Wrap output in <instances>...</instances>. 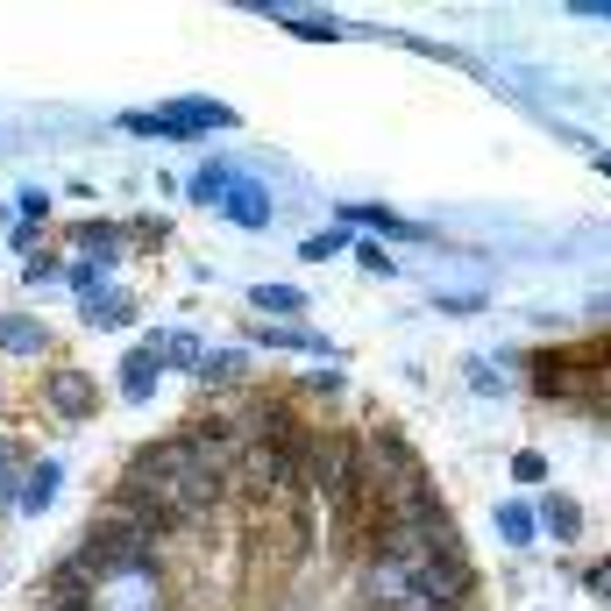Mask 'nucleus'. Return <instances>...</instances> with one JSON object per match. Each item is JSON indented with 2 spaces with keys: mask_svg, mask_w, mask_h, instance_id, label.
<instances>
[{
  "mask_svg": "<svg viewBox=\"0 0 611 611\" xmlns=\"http://www.w3.org/2000/svg\"><path fill=\"white\" fill-rule=\"evenodd\" d=\"M79 562L100 576V584H108V576H143V569L157 562V541L136 527V519H122V512H114V519H100V527L86 533Z\"/></svg>",
  "mask_w": 611,
  "mask_h": 611,
  "instance_id": "f257e3e1",
  "label": "nucleus"
},
{
  "mask_svg": "<svg viewBox=\"0 0 611 611\" xmlns=\"http://www.w3.org/2000/svg\"><path fill=\"white\" fill-rule=\"evenodd\" d=\"M128 128L136 136H200V128H235V114L214 108V100H178L163 114H128Z\"/></svg>",
  "mask_w": 611,
  "mask_h": 611,
  "instance_id": "f03ea898",
  "label": "nucleus"
},
{
  "mask_svg": "<svg viewBox=\"0 0 611 611\" xmlns=\"http://www.w3.org/2000/svg\"><path fill=\"white\" fill-rule=\"evenodd\" d=\"M43 406H50L57 420H86V412H93V377H86V370H50V377H43Z\"/></svg>",
  "mask_w": 611,
  "mask_h": 611,
  "instance_id": "7ed1b4c3",
  "label": "nucleus"
},
{
  "mask_svg": "<svg viewBox=\"0 0 611 611\" xmlns=\"http://www.w3.org/2000/svg\"><path fill=\"white\" fill-rule=\"evenodd\" d=\"M220 206H228V220H242V228H263V220H271V200H263L249 178H235V185L220 192Z\"/></svg>",
  "mask_w": 611,
  "mask_h": 611,
  "instance_id": "20e7f679",
  "label": "nucleus"
},
{
  "mask_svg": "<svg viewBox=\"0 0 611 611\" xmlns=\"http://www.w3.org/2000/svg\"><path fill=\"white\" fill-rule=\"evenodd\" d=\"M50 498H57V462H36V469L14 484V505H22V512H43Z\"/></svg>",
  "mask_w": 611,
  "mask_h": 611,
  "instance_id": "39448f33",
  "label": "nucleus"
},
{
  "mask_svg": "<svg viewBox=\"0 0 611 611\" xmlns=\"http://www.w3.org/2000/svg\"><path fill=\"white\" fill-rule=\"evenodd\" d=\"M157 355H163V341H150V349L128 355V370H122V392H128V398H150V384H157Z\"/></svg>",
  "mask_w": 611,
  "mask_h": 611,
  "instance_id": "423d86ee",
  "label": "nucleus"
},
{
  "mask_svg": "<svg viewBox=\"0 0 611 611\" xmlns=\"http://www.w3.org/2000/svg\"><path fill=\"white\" fill-rule=\"evenodd\" d=\"M0 349L8 355H43V327L36 320H0Z\"/></svg>",
  "mask_w": 611,
  "mask_h": 611,
  "instance_id": "0eeeda50",
  "label": "nucleus"
},
{
  "mask_svg": "<svg viewBox=\"0 0 611 611\" xmlns=\"http://www.w3.org/2000/svg\"><path fill=\"white\" fill-rule=\"evenodd\" d=\"M257 306H263V313H278V320H292V313H299L306 299H299L292 285H257Z\"/></svg>",
  "mask_w": 611,
  "mask_h": 611,
  "instance_id": "6e6552de",
  "label": "nucleus"
},
{
  "mask_svg": "<svg viewBox=\"0 0 611 611\" xmlns=\"http://www.w3.org/2000/svg\"><path fill=\"white\" fill-rule=\"evenodd\" d=\"M228 185H235V171H228V163H206V171L192 178V200H214V206H220V192H228Z\"/></svg>",
  "mask_w": 611,
  "mask_h": 611,
  "instance_id": "1a4fd4ad",
  "label": "nucleus"
},
{
  "mask_svg": "<svg viewBox=\"0 0 611 611\" xmlns=\"http://www.w3.org/2000/svg\"><path fill=\"white\" fill-rule=\"evenodd\" d=\"M86 320H100V327H128V299L100 292V299H86Z\"/></svg>",
  "mask_w": 611,
  "mask_h": 611,
  "instance_id": "9d476101",
  "label": "nucleus"
},
{
  "mask_svg": "<svg viewBox=\"0 0 611 611\" xmlns=\"http://www.w3.org/2000/svg\"><path fill=\"white\" fill-rule=\"evenodd\" d=\"M547 527H555V533H562V541H569V533H576V527H584V512H576V505H569V498H547Z\"/></svg>",
  "mask_w": 611,
  "mask_h": 611,
  "instance_id": "9b49d317",
  "label": "nucleus"
},
{
  "mask_svg": "<svg viewBox=\"0 0 611 611\" xmlns=\"http://www.w3.org/2000/svg\"><path fill=\"white\" fill-rule=\"evenodd\" d=\"M335 249H341V235H306V242H299V257H306V263H327Z\"/></svg>",
  "mask_w": 611,
  "mask_h": 611,
  "instance_id": "f8f14e48",
  "label": "nucleus"
},
{
  "mask_svg": "<svg viewBox=\"0 0 611 611\" xmlns=\"http://www.w3.org/2000/svg\"><path fill=\"white\" fill-rule=\"evenodd\" d=\"M498 527H505V533H512V541H533V519H527V512H519V505H512V512H505V519H498Z\"/></svg>",
  "mask_w": 611,
  "mask_h": 611,
  "instance_id": "ddd939ff",
  "label": "nucleus"
},
{
  "mask_svg": "<svg viewBox=\"0 0 611 611\" xmlns=\"http://www.w3.org/2000/svg\"><path fill=\"white\" fill-rule=\"evenodd\" d=\"M512 469H519V476H527V484H547V462H541V455H519V462H512Z\"/></svg>",
  "mask_w": 611,
  "mask_h": 611,
  "instance_id": "4468645a",
  "label": "nucleus"
},
{
  "mask_svg": "<svg viewBox=\"0 0 611 611\" xmlns=\"http://www.w3.org/2000/svg\"><path fill=\"white\" fill-rule=\"evenodd\" d=\"M590 590H598V598H611V562H598V569H590Z\"/></svg>",
  "mask_w": 611,
  "mask_h": 611,
  "instance_id": "2eb2a0df",
  "label": "nucleus"
},
{
  "mask_svg": "<svg viewBox=\"0 0 611 611\" xmlns=\"http://www.w3.org/2000/svg\"><path fill=\"white\" fill-rule=\"evenodd\" d=\"M576 14H590V22H611V8H598V0H576Z\"/></svg>",
  "mask_w": 611,
  "mask_h": 611,
  "instance_id": "dca6fc26",
  "label": "nucleus"
},
{
  "mask_svg": "<svg viewBox=\"0 0 611 611\" xmlns=\"http://www.w3.org/2000/svg\"><path fill=\"white\" fill-rule=\"evenodd\" d=\"M598 163H604V178H611V157H598Z\"/></svg>",
  "mask_w": 611,
  "mask_h": 611,
  "instance_id": "f3484780",
  "label": "nucleus"
}]
</instances>
